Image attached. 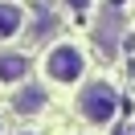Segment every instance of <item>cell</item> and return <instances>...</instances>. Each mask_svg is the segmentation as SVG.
<instances>
[{"instance_id":"cell-1","label":"cell","mask_w":135,"mask_h":135,"mask_svg":"<svg viewBox=\"0 0 135 135\" xmlns=\"http://www.w3.org/2000/svg\"><path fill=\"white\" fill-rule=\"evenodd\" d=\"M82 74H86V53L78 49L74 41L49 45V53H45V78H49V82L70 86V82H82Z\"/></svg>"},{"instance_id":"cell-2","label":"cell","mask_w":135,"mask_h":135,"mask_svg":"<svg viewBox=\"0 0 135 135\" xmlns=\"http://www.w3.org/2000/svg\"><path fill=\"white\" fill-rule=\"evenodd\" d=\"M115 110H119V94H115L110 82H86L82 86V94H78V115H82L86 123L102 127V123L115 119Z\"/></svg>"},{"instance_id":"cell-3","label":"cell","mask_w":135,"mask_h":135,"mask_svg":"<svg viewBox=\"0 0 135 135\" xmlns=\"http://www.w3.org/2000/svg\"><path fill=\"white\" fill-rule=\"evenodd\" d=\"M29 74V57L17 49H4L0 53V86H21Z\"/></svg>"},{"instance_id":"cell-4","label":"cell","mask_w":135,"mask_h":135,"mask_svg":"<svg viewBox=\"0 0 135 135\" xmlns=\"http://www.w3.org/2000/svg\"><path fill=\"white\" fill-rule=\"evenodd\" d=\"M12 107H17V115H29V119H33V115H41V110L49 107V94H45V86H33V82H29V86L17 90Z\"/></svg>"},{"instance_id":"cell-5","label":"cell","mask_w":135,"mask_h":135,"mask_svg":"<svg viewBox=\"0 0 135 135\" xmlns=\"http://www.w3.org/2000/svg\"><path fill=\"white\" fill-rule=\"evenodd\" d=\"M21 29H25V8L12 0H0V41H12Z\"/></svg>"},{"instance_id":"cell-6","label":"cell","mask_w":135,"mask_h":135,"mask_svg":"<svg viewBox=\"0 0 135 135\" xmlns=\"http://www.w3.org/2000/svg\"><path fill=\"white\" fill-rule=\"evenodd\" d=\"M115 33H119V17L115 12H107V17H102V25H98V49L107 53H115Z\"/></svg>"},{"instance_id":"cell-7","label":"cell","mask_w":135,"mask_h":135,"mask_svg":"<svg viewBox=\"0 0 135 135\" xmlns=\"http://www.w3.org/2000/svg\"><path fill=\"white\" fill-rule=\"evenodd\" d=\"M70 4H74V8H86V4H90V0H70Z\"/></svg>"},{"instance_id":"cell-8","label":"cell","mask_w":135,"mask_h":135,"mask_svg":"<svg viewBox=\"0 0 135 135\" xmlns=\"http://www.w3.org/2000/svg\"><path fill=\"white\" fill-rule=\"evenodd\" d=\"M0 135H4V123H0Z\"/></svg>"},{"instance_id":"cell-9","label":"cell","mask_w":135,"mask_h":135,"mask_svg":"<svg viewBox=\"0 0 135 135\" xmlns=\"http://www.w3.org/2000/svg\"><path fill=\"white\" fill-rule=\"evenodd\" d=\"M21 135H33V131H21Z\"/></svg>"}]
</instances>
